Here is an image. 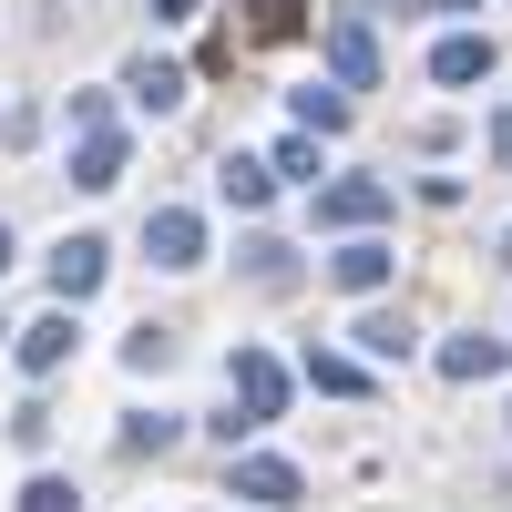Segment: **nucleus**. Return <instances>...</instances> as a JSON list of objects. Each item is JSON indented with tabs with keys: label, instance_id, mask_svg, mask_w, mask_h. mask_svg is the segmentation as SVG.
Returning <instances> with one entry per match:
<instances>
[{
	"label": "nucleus",
	"instance_id": "f257e3e1",
	"mask_svg": "<svg viewBox=\"0 0 512 512\" xmlns=\"http://www.w3.org/2000/svg\"><path fill=\"white\" fill-rule=\"evenodd\" d=\"M267 420H287V369L267 349H236L226 359V420H216V431L246 441V431H267Z\"/></svg>",
	"mask_w": 512,
	"mask_h": 512
},
{
	"label": "nucleus",
	"instance_id": "f03ea898",
	"mask_svg": "<svg viewBox=\"0 0 512 512\" xmlns=\"http://www.w3.org/2000/svg\"><path fill=\"white\" fill-rule=\"evenodd\" d=\"M390 205H400V195L379 185V175H338V185H318V195H308V226H318V236H369Z\"/></svg>",
	"mask_w": 512,
	"mask_h": 512
},
{
	"label": "nucleus",
	"instance_id": "7ed1b4c3",
	"mask_svg": "<svg viewBox=\"0 0 512 512\" xmlns=\"http://www.w3.org/2000/svg\"><path fill=\"white\" fill-rule=\"evenodd\" d=\"M144 256H154L164 277L205 267V216H195V205H154V216H144Z\"/></svg>",
	"mask_w": 512,
	"mask_h": 512
},
{
	"label": "nucleus",
	"instance_id": "20e7f679",
	"mask_svg": "<svg viewBox=\"0 0 512 512\" xmlns=\"http://www.w3.org/2000/svg\"><path fill=\"white\" fill-rule=\"evenodd\" d=\"M328 82H349V93H379V31L359 11L328 21Z\"/></svg>",
	"mask_w": 512,
	"mask_h": 512
},
{
	"label": "nucleus",
	"instance_id": "39448f33",
	"mask_svg": "<svg viewBox=\"0 0 512 512\" xmlns=\"http://www.w3.org/2000/svg\"><path fill=\"white\" fill-rule=\"evenodd\" d=\"M103 267H113L103 236H62V246H52V308H82V297L103 287Z\"/></svg>",
	"mask_w": 512,
	"mask_h": 512
},
{
	"label": "nucleus",
	"instance_id": "423d86ee",
	"mask_svg": "<svg viewBox=\"0 0 512 512\" xmlns=\"http://www.w3.org/2000/svg\"><path fill=\"white\" fill-rule=\"evenodd\" d=\"M390 277H400V246H379V236H349L328 256V287H349V297H379Z\"/></svg>",
	"mask_w": 512,
	"mask_h": 512
},
{
	"label": "nucleus",
	"instance_id": "0eeeda50",
	"mask_svg": "<svg viewBox=\"0 0 512 512\" xmlns=\"http://www.w3.org/2000/svg\"><path fill=\"white\" fill-rule=\"evenodd\" d=\"M123 164H134V144H123V123H103V134H72V185L82 195H113Z\"/></svg>",
	"mask_w": 512,
	"mask_h": 512
},
{
	"label": "nucleus",
	"instance_id": "6e6552de",
	"mask_svg": "<svg viewBox=\"0 0 512 512\" xmlns=\"http://www.w3.org/2000/svg\"><path fill=\"white\" fill-rule=\"evenodd\" d=\"M492 31H441V52H431V82H451V93H472V82H492Z\"/></svg>",
	"mask_w": 512,
	"mask_h": 512
},
{
	"label": "nucleus",
	"instance_id": "1a4fd4ad",
	"mask_svg": "<svg viewBox=\"0 0 512 512\" xmlns=\"http://www.w3.org/2000/svg\"><path fill=\"white\" fill-rule=\"evenodd\" d=\"M72 349H82V308H52V318H31V328H21V369H31V379H52Z\"/></svg>",
	"mask_w": 512,
	"mask_h": 512
},
{
	"label": "nucleus",
	"instance_id": "9d476101",
	"mask_svg": "<svg viewBox=\"0 0 512 512\" xmlns=\"http://www.w3.org/2000/svg\"><path fill=\"white\" fill-rule=\"evenodd\" d=\"M216 195L236 205V216H267V195H277V164H267V154H226V164H216Z\"/></svg>",
	"mask_w": 512,
	"mask_h": 512
},
{
	"label": "nucleus",
	"instance_id": "9b49d317",
	"mask_svg": "<svg viewBox=\"0 0 512 512\" xmlns=\"http://www.w3.org/2000/svg\"><path fill=\"white\" fill-rule=\"evenodd\" d=\"M236 492H246V502H267V512H287L308 482H297V461H277V451H246V461H236Z\"/></svg>",
	"mask_w": 512,
	"mask_h": 512
},
{
	"label": "nucleus",
	"instance_id": "f8f14e48",
	"mask_svg": "<svg viewBox=\"0 0 512 512\" xmlns=\"http://www.w3.org/2000/svg\"><path fill=\"white\" fill-rule=\"evenodd\" d=\"M123 93H134L144 113H175V103H185V62H164V52H144V62H123Z\"/></svg>",
	"mask_w": 512,
	"mask_h": 512
},
{
	"label": "nucleus",
	"instance_id": "ddd939ff",
	"mask_svg": "<svg viewBox=\"0 0 512 512\" xmlns=\"http://www.w3.org/2000/svg\"><path fill=\"white\" fill-rule=\"evenodd\" d=\"M287 113H297V134H349V82H297Z\"/></svg>",
	"mask_w": 512,
	"mask_h": 512
},
{
	"label": "nucleus",
	"instance_id": "4468645a",
	"mask_svg": "<svg viewBox=\"0 0 512 512\" xmlns=\"http://www.w3.org/2000/svg\"><path fill=\"white\" fill-rule=\"evenodd\" d=\"M441 379H502V338H482V328H461V338H441Z\"/></svg>",
	"mask_w": 512,
	"mask_h": 512
},
{
	"label": "nucleus",
	"instance_id": "2eb2a0df",
	"mask_svg": "<svg viewBox=\"0 0 512 512\" xmlns=\"http://www.w3.org/2000/svg\"><path fill=\"white\" fill-rule=\"evenodd\" d=\"M349 338H359L369 359H410V349H420V328H410L400 308H359V328H349Z\"/></svg>",
	"mask_w": 512,
	"mask_h": 512
},
{
	"label": "nucleus",
	"instance_id": "dca6fc26",
	"mask_svg": "<svg viewBox=\"0 0 512 512\" xmlns=\"http://www.w3.org/2000/svg\"><path fill=\"white\" fill-rule=\"evenodd\" d=\"M236 256H246V277H256V287H277V297L297 287V246H277V236H246Z\"/></svg>",
	"mask_w": 512,
	"mask_h": 512
},
{
	"label": "nucleus",
	"instance_id": "f3484780",
	"mask_svg": "<svg viewBox=\"0 0 512 512\" xmlns=\"http://www.w3.org/2000/svg\"><path fill=\"white\" fill-rule=\"evenodd\" d=\"M308 390H328V400H369V369L338 359V349H308Z\"/></svg>",
	"mask_w": 512,
	"mask_h": 512
},
{
	"label": "nucleus",
	"instance_id": "a211bd4d",
	"mask_svg": "<svg viewBox=\"0 0 512 512\" xmlns=\"http://www.w3.org/2000/svg\"><path fill=\"white\" fill-rule=\"evenodd\" d=\"M236 11H246L256 41H297V31H308V0H236Z\"/></svg>",
	"mask_w": 512,
	"mask_h": 512
},
{
	"label": "nucleus",
	"instance_id": "6ab92c4d",
	"mask_svg": "<svg viewBox=\"0 0 512 512\" xmlns=\"http://www.w3.org/2000/svg\"><path fill=\"white\" fill-rule=\"evenodd\" d=\"M318 144H328V134H277V154H267L277 185H308V195H318Z\"/></svg>",
	"mask_w": 512,
	"mask_h": 512
},
{
	"label": "nucleus",
	"instance_id": "aec40b11",
	"mask_svg": "<svg viewBox=\"0 0 512 512\" xmlns=\"http://www.w3.org/2000/svg\"><path fill=\"white\" fill-rule=\"evenodd\" d=\"M175 441H185L175 410H134V420H123V451H175Z\"/></svg>",
	"mask_w": 512,
	"mask_h": 512
},
{
	"label": "nucleus",
	"instance_id": "412c9836",
	"mask_svg": "<svg viewBox=\"0 0 512 512\" xmlns=\"http://www.w3.org/2000/svg\"><path fill=\"white\" fill-rule=\"evenodd\" d=\"M164 359H175V328H154V318H144L134 338H123V369H144V379H154Z\"/></svg>",
	"mask_w": 512,
	"mask_h": 512
},
{
	"label": "nucleus",
	"instance_id": "4be33fe9",
	"mask_svg": "<svg viewBox=\"0 0 512 512\" xmlns=\"http://www.w3.org/2000/svg\"><path fill=\"white\" fill-rule=\"evenodd\" d=\"M21 512H82V492L62 472H41V482H21Z\"/></svg>",
	"mask_w": 512,
	"mask_h": 512
},
{
	"label": "nucleus",
	"instance_id": "5701e85b",
	"mask_svg": "<svg viewBox=\"0 0 512 512\" xmlns=\"http://www.w3.org/2000/svg\"><path fill=\"white\" fill-rule=\"evenodd\" d=\"M103 123H113V93H72L62 103V134H103Z\"/></svg>",
	"mask_w": 512,
	"mask_h": 512
},
{
	"label": "nucleus",
	"instance_id": "b1692460",
	"mask_svg": "<svg viewBox=\"0 0 512 512\" xmlns=\"http://www.w3.org/2000/svg\"><path fill=\"white\" fill-rule=\"evenodd\" d=\"M11 441H21V451H41V441H52V410L21 400V410H11Z\"/></svg>",
	"mask_w": 512,
	"mask_h": 512
},
{
	"label": "nucleus",
	"instance_id": "393cba45",
	"mask_svg": "<svg viewBox=\"0 0 512 512\" xmlns=\"http://www.w3.org/2000/svg\"><path fill=\"white\" fill-rule=\"evenodd\" d=\"M482 144H492V175H512V103H502V113L482 123Z\"/></svg>",
	"mask_w": 512,
	"mask_h": 512
},
{
	"label": "nucleus",
	"instance_id": "a878e982",
	"mask_svg": "<svg viewBox=\"0 0 512 512\" xmlns=\"http://www.w3.org/2000/svg\"><path fill=\"white\" fill-rule=\"evenodd\" d=\"M205 11V0H154V21H195Z\"/></svg>",
	"mask_w": 512,
	"mask_h": 512
},
{
	"label": "nucleus",
	"instance_id": "bb28decb",
	"mask_svg": "<svg viewBox=\"0 0 512 512\" xmlns=\"http://www.w3.org/2000/svg\"><path fill=\"white\" fill-rule=\"evenodd\" d=\"M420 11H472V0H420Z\"/></svg>",
	"mask_w": 512,
	"mask_h": 512
},
{
	"label": "nucleus",
	"instance_id": "cd10ccee",
	"mask_svg": "<svg viewBox=\"0 0 512 512\" xmlns=\"http://www.w3.org/2000/svg\"><path fill=\"white\" fill-rule=\"evenodd\" d=\"M0 277H11V226H0Z\"/></svg>",
	"mask_w": 512,
	"mask_h": 512
},
{
	"label": "nucleus",
	"instance_id": "c85d7f7f",
	"mask_svg": "<svg viewBox=\"0 0 512 512\" xmlns=\"http://www.w3.org/2000/svg\"><path fill=\"white\" fill-rule=\"evenodd\" d=\"M502 267H512V226H502Z\"/></svg>",
	"mask_w": 512,
	"mask_h": 512
}]
</instances>
